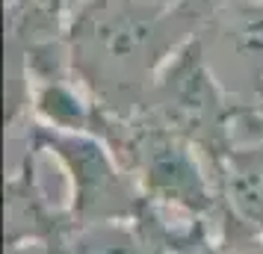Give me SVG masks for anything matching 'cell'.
<instances>
[{
    "mask_svg": "<svg viewBox=\"0 0 263 254\" xmlns=\"http://www.w3.org/2000/svg\"><path fill=\"white\" fill-rule=\"evenodd\" d=\"M45 254H175L166 233L151 213L136 219H104V222H68L45 242Z\"/></svg>",
    "mask_w": 263,
    "mask_h": 254,
    "instance_id": "6",
    "label": "cell"
},
{
    "mask_svg": "<svg viewBox=\"0 0 263 254\" xmlns=\"http://www.w3.org/2000/svg\"><path fill=\"white\" fill-rule=\"evenodd\" d=\"M213 0H77L71 71L112 115H136L175 53L195 38Z\"/></svg>",
    "mask_w": 263,
    "mask_h": 254,
    "instance_id": "1",
    "label": "cell"
},
{
    "mask_svg": "<svg viewBox=\"0 0 263 254\" xmlns=\"http://www.w3.org/2000/svg\"><path fill=\"white\" fill-rule=\"evenodd\" d=\"M228 104L231 101L210 74L198 42L192 38L163 65L139 112H145L160 127L190 139L210 160L216 171L219 133H222Z\"/></svg>",
    "mask_w": 263,
    "mask_h": 254,
    "instance_id": "3",
    "label": "cell"
},
{
    "mask_svg": "<svg viewBox=\"0 0 263 254\" xmlns=\"http://www.w3.org/2000/svg\"><path fill=\"white\" fill-rule=\"evenodd\" d=\"M104 139L127 166L148 204L204 222H216L225 210L210 160L190 139L160 127L145 112L127 119L107 112Z\"/></svg>",
    "mask_w": 263,
    "mask_h": 254,
    "instance_id": "2",
    "label": "cell"
},
{
    "mask_svg": "<svg viewBox=\"0 0 263 254\" xmlns=\"http://www.w3.org/2000/svg\"><path fill=\"white\" fill-rule=\"evenodd\" d=\"M36 130L65 169L71 186V222L136 219L145 210L142 189L107 139L95 133H57L39 124Z\"/></svg>",
    "mask_w": 263,
    "mask_h": 254,
    "instance_id": "4",
    "label": "cell"
},
{
    "mask_svg": "<svg viewBox=\"0 0 263 254\" xmlns=\"http://www.w3.org/2000/svg\"><path fill=\"white\" fill-rule=\"evenodd\" d=\"M195 254H263V233L249 230L225 207L216 219V230L210 242Z\"/></svg>",
    "mask_w": 263,
    "mask_h": 254,
    "instance_id": "8",
    "label": "cell"
},
{
    "mask_svg": "<svg viewBox=\"0 0 263 254\" xmlns=\"http://www.w3.org/2000/svg\"><path fill=\"white\" fill-rule=\"evenodd\" d=\"M225 207L254 233H263V145L231 154L216 169Z\"/></svg>",
    "mask_w": 263,
    "mask_h": 254,
    "instance_id": "7",
    "label": "cell"
},
{
    "mask_svg": "<svg viewBox=\"0 0 263 254\" xmlns=\"http://www.w3.org/2000/svg\"><path fill=\"white\" fill-rule=\"evenodd\" d=\"M195 42L228 101L263 107V0H213Z\"/></svg>",
    "mask_w": 263,
    "mask_h": 254,
    "instance_id": "5",
    "label": "cell"
}]
</instances>
